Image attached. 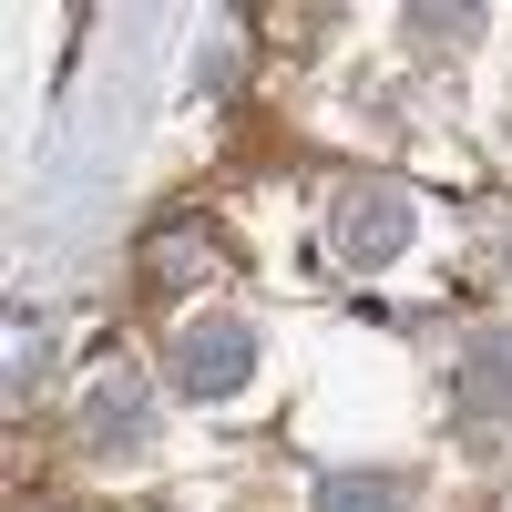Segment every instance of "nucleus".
Masks as SVG:
<instances>
[{"instance_id":"nucleus-2","label":"nucleus","mask_w":512,"mask_h":512,"mask_svg":"<svg viewBox=\"0 0 512 512\" xmlns=\"http://www.w3.org/2000/svg\"><path fill=\"white\" fill-rule=\"evenodd\" d=\"M246 369H256V328H246V318H195V328L175 338V390H185V400L246 390Z\"/></svg>"},{"instance_id":"nucleus-3","label":"nucleus","mask_w":512,"mask_h":512,"mask_svg":"<svg viewBox=\"0 0 512 512\" xmlns=\"http://www.w3.org/2000/svg\"><path fill=\"white\" fill-rule=\"evenodd\" d=\"M144 441H154V390H144L134 369H113L103 390H93V451L113 461V451H144Z\"/></svg>"},{"instance_id":"nucleus-6","label":"nucleus","mask_w":512,"mask_h":512,"mask_svg":"<svg viewBox=\"0 0 512 512\" xmlns=\"http://www.w3.org/2000/svg\"><path fill=\"white\" fill-rule=\"evenodd\" d=\"M400 502H410L400 472H328L318 482V512H400Z\"/></svg>"},{"instance_id":"nucleus-1","label":"nucleus","mask_w":512,"mask_h":512,"mask_svg":"<svg viewBox=\"0 0 512 512\" xmlns=\"http://www.w3.org/2000/svg\"><path fill=\"white\" fill-rule=\"evenodd\" d=\"M410 236H420V216H410L400 185H338L328 195V246L349 256V267H390Z\"/></svg>"},{"instance_id":"nucleus-5","label":"nucleus","mask_w":512,"mask_h":512,"mask_svg":"<svg viewBox=\"0 0 512 512\" xmlns=\"http://www.w3.org/2000/svg\"><path fill=\"white\" fill-rule=\"evenodd\" d=\"M226 256H216V236H195V226H154L144 236V277L154 287H205Z\"/></svg>"},{"instance_id":"nucleus-4","label":"nucleus","mask_w":512,"mask_h":512,"mask_svg":"<svg viewBox=\"0 0 512 512\" xmlns=\"http://www.w3.org/2000/svg\"><path fill=\"white\" fill-rule=\"evenodd\" d=\"M451 400L472 410V420H512V328H492L472 359H461V379H451Z\"/></svg>"}]
</instances>
